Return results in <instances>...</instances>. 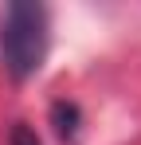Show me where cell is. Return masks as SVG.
Listing matches in <instances>:
<instances>
[{"label":"cell","mask_w":141,"mask_h":145,"mask_svg":"<svg viewBox=\"0 0 141 145\" xmlns=\"http://www.w3.org/2000/svg\"><path fill=\"white\" fill-rule=\"evenodd\" d=\"M0 55L12 78H27L43 67L47 55V8L43 4H8L0 24Z\"/></svg>","instance_id":"obj_1"},{"label":"cell","mask_w":141,"mask_h":145,"mask_svg":"<svg viewBox=\"0 0 141 145\" xmlns=\"http://www.w3.org/2000/svg\"><path fill=\"white\" fill-rule=\"evenodd\" d=\"M51 118H55V129H59V137H74V129H78V110H74V106H63V102H55Z\"/></svg>","instance_id":"obj_2"},{"label":"cell","mask_w":141,"mask_h":145,"mask_svg":"<svg viewBox=\"0 0 141 145\" xmlns=\"http://www.w3.org/2000/svg\"><path fill=\"white\" fill-rule=\"evenodd\" d=\"M12 145H39V137H35V129H31V125L16 121V125H12Z\"/></svg>","instance_id":"obj_3"}]
</instances>
